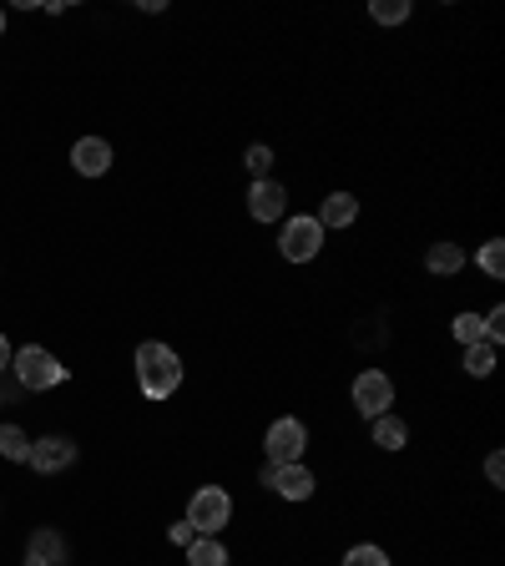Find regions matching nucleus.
<instances>
[{
    "label": "nucleus",
    "instance_id": "nucleus-1",
    "mask_svg": "<svg viewBox=\"0 0 505 566\" xmlns=\"http://www.w3.org/2000/svg\"><path fill=\"white\" fill-rule=\"evenodd\" d=\"M131 369H137V390H142L147 400H173L177 385H182V360H177V349L162 344V339L137 344Z\"/></svg>",
    "mask_w": 505,
    "mask_h": 566
},
{
    "label": "nucleus",
    "instance_id": "nucleus-2",
    "mask_svg": "<svg viewBox=\"0 0 505 566\" xmlns=\"http://www.w3.org/2000/svg\"><path fill=\"white\" fill-rule=\"evenodd\" d=\"M11 369H15V379H21V390H30V394L66 385V364H61L51 349H41V344L15 349V354H11Z\"/></svg>",
    "mask_w": 505,
    "mask_h": 566
},
{
    "label": "nucleus",
    "instance_id": "nucleus-3",
    "mask_svg": "<svg viewBox=\"0 0 505 566\" xmlns=\"http://www.w3.org/2000/svg\"><path fill=\"white\" fill-rule=\"evenodd\" d=\"M182 521H188L198 537H217L223 526H232V495H228V486H198Z\"/></svg>",
    "mask_w": 505,
    "mask_h": 566
},
{
    "label": "nucleus",
    "instance_id": "nucleus-4",
    "mask_svg": "<svg viewBox=\"0 0 505 566\" xmlns=\"http://www.w3.org/2000/svg\"><path fill=\"white\" fill-rule=\"evenodd\" d=\"M278 253L289 263H314L324 253V228H318L314 213H289L283 228H278Z\"/></svg>",
    "mask_w": 505,
    "mask_h": 566
},
{
    "label": "nucleus",
    "instance_id": "nucleus-5",
    "mask_svg": "<svg viewBox=\"0 0 505 566\" xmlns=\"http://www.w3.org/2000/svg\"><path fill=\"white\" fill-rule=\"evenodd\" d=\"M349 400H354V410H359L364 420H379V415L394 410V379L384 369H359L354 385H349Z\"/></svg>",
    "mask_w": 505,
    "mask_h": 566
},
{
    "label": "nucleus",
    "instance_id": "nucleus-6",
    "mask_svg": "<svg viewBox=\"0 0 505 566\" xmlns=\"http://www.w3.org/2000/svg\"><path fill=\"white\" fill-rule=\"evenodd\" d=\"M263 451H268V465H293L308 451V425L293 420V415H278L268 430H263Z\"/></svg>",
    "mask_w": 505,
    "mask_h": 566
},
{
    "label": "nucleus",
    "instance_id": "nucleus-7",
    "mask_svg": "<svg viewBox=\"0 0 505 566\" xmlns=\"http://www.w3.org/2000/svg\"><path fill=\"white\" fill-rule=\"evenodd\" d=\"M263 486L274 495H283V501H308V495L318 491V476L308 470L303 461H293V465H268L263 470Z\"/></svg>",
    "mask_w": 505,
    "mask_h": 566
},
{
    "label": "nucleus",
    "instance_id": "nucleus-8",
    "mask_svg": "<svg viewBox=\"0 0 505 566\" xmlns=\"http://www.w3.org/2000/svg\"><path fill=\"white\" fill-rule=\"evenodd\" d=\"M248 213H253V223H283L289 218V188H283L278 177L253 183V188H248Z\"/></svg>",
    "mask_w": 505,
    "mask_h": 566
},
{
    "label": "nucleus",
    "instance_id": "nucleus-9",
    "mask_svg": "<svg viewBox=\"0 0 505 566\" xmlns=\"http://www.w3.org/2000/svg\"><path fill=\"white\" fill-rule=\"evenodd\" d=\"M30 470L36 476H56V470H72L76 465V445L66 436H41V440H30Z\"/></svg>",
    "mask_w": 505,
    "mask_h": 566
},
{
    "label": "nucleus",
    "instance_id": "nucleus-10",
    "mask_svg": "<svg viewBox=\"0 0 505 566\" xmlns=\"http://www.w3.org/2000/svg\"><path fill=\"white\" fill-rule=\"evenodd\" d=\"M72 562V546L61 537L56 526H41V531H30L26 541V566H66Z\"/></svg>",
    "mask_w": 505,
    "mask_h": 566
},
{
    "label": "nucleus",
    "instance_id": "nucleus-11",
    "mask_svg": "<svg viewBox=\"0 0 505 566\" xmlns=\"http://www.w3.org/2000/svg\"><path fill=\"white\" fill-rule=\"evenodd\" d=\"M112 162H116V152H112V142H106V137H81V142L72 147V167L81 177L112 173Z\"/></svg>",
    "mask_w": 505,
    "mask_h": 566
},
{
    "label": "nucleus",
    "instance_id": "nucleus-12",
    "mask_svg": "<svg viewBox=\"0 0 505 566\" xmlns=\"http://www.w3.org/2000/svg\"><path fill=\"white\" fill-rule=\"evenodd\" d=\"M354 223H359V198H354V192H329V198H324V207H318V228L329 232V228H354Z\"/></svg>",
    "mask_w": 505,
    "mask_h": 566
},
{
    "label": "nucleus",
    "instance_id": "nucleus-13",
    "mask_svg": "<svg viewBox=\"0 0 505 566\" xmlns=\"http://www.w3.org/2000/svg\"><path fill=\"white\" fill-rule=\"evenodd\" d=\"M369 440H375L379 451H394V455H400L404 445H409V425H404L400 415L390 410V415H379V420H369Z\"/></svg>",
    "mask_w": 505,
    "mask_h": 566
},
{
    "label": "nucleus",
    "instance_id": "nucleus-14",
    "mask_svg": "<svg viewBox=\"0 0 505 566\" xmlns=\"http://www.w3.org/2000/svg\"><path fill=\"white\" fill-rule=\"evenodd\" d=\"M425 268H430L434 278H455L465 268V248L460 243H434L430 253H425Z\"/></svg>",
    "mask_w": 505,
    "mask_h": 566
},
{
    "label": "nucleus",
    "instance_id": "nucleus-15",
    "mask_svg": "<svg viewBox=\"0 0 505 566\" xmlns=\"http://www.w3.org/2000/svg\"><path fill=\"white\" fill-rule=\"evenodd\" d=\"M232 556H228V546L217 537H192V546H188V566H228Z\"/></svg>",
    "mask_w": 505,
    "mask_h": 566
},
{
    "label": "nucleus",
    "instance_id": "nucleus-16",
    "mask_svg": "<svg viewBox=\"0 0 505 566\" xmlns=\"http://www.w3.org/2000/svg\"><path fill=\"white\" fill-rule=\"evenodd\" d=\"M0 455L15 465H26L30 461V436L21 430V425H0Z\"/></svg>",
    "mask_w": 505,
    "mask_h": 566
},
{
    "label": "nucleus",
    "instance_id": "nucleus-17",
    "mask_svg": "<svg viewBox=\"0 0 505 566\" xmlns=\"http://www.w3.org/2000/svg\"><path fill=\"white\" fill-rule=\"evenodd\" d=\"M450 335H455V344H485V319H480V314H470V309H465V314H455V324H450Z\"/></svg>",
    "mask_w": 505,
    "mask_h": 566
},
{
    "label": "nucleus",
    "instance_id": "nucleus-18",
    "mask_svg": "<svg viewBox=\"0 0 505 566\" xmlns=\"http://www.w3.org/2000/svg\"><path fill=\"white\" fill-rule=\"evenodd\" d=\"M476 268H480L485 278H505V238H491V243H480Z\"/></svg>",
    "mask_w": 505,
    "mask_h": 566
},
{
    "label": "nucleus",
    "instance_id": "nucleus-19",
    "mask_svg": "<svg viewBox=\"0 0 505 566\" xmlns=\"http://www.w3.org/2000/svg\"><path fill=\"white\" fill-rule=\"evenodd\" d=\"M465 375H470V379H491L495 375V349L491 344H470V349H465Z\"/></svg>",
    "mask_w": 505,
    "mask_h": 566
},
{
    "label": "nucleus",
    "instance_id": "nucleus-20",
    "mask_svg": "<svg viewBox=\"0 0 505 566\" xmlns=\"http://www.w3.org/2000/svg\"><path fill=\"white\" fill-rule=\"evenodd\" d=\"M339 566H394V562H390V552H384V546H375V541H359V546H349Z\"/></svg>",
    "mask_w": 505,
    "mask_h": 566
},
{
    "label": "nucleus",
    "instance_id": "nucleus-21",
    "mask_svg": "<svg viewBox=\"0 0 505 566\" xmlns=\"http://www.w3.org/2000/svg\"><path fill=\"white\" fill-rule=\"evenodd\" d=\"M409 11H415L409 0H375V5H369V15H375L379 26H404V21H409Z\"/></svg>",
    "mask_w": 505,
    "mask_h": 566
},
{
    "label": "nucleus",
    "instance_id": "nucleus-22",
    "mask_svg": "<svg viewBox=\"0 0 505 566\" xmlns=\"http://www.w3.org/2000/svg\"><path fill=\"white\" fill-rule=\"evenodd\" d=\"M248 173H253V183H263V177H274V147H263V142H253L248 147Z\"/></svg>",
    "mask_w": 505,
    "mask_h": 566
},
{
    "label": "nucleus",
    "instance_id": "nucleus-23",
    "mask_svg": "<svg viewBox=\"0 0 505 566\" xmlns=\"http://www.w3.org/2000/svg\"><path fill=\"white\" fill-rule=\"evenodd\" d=\"M485 480H491V486H505V455L501 451H491V461H485Z\"/></svg>",
    "mask_w": 505,
    "mask_h": 566
},
{
    "label": "nucleus",
    "instance_id": "nucleus-24",
    "mask_svg": "<svg viewBox=\"0 0 505 566\" xmlns=\"http://www.w3.org/2000/svg\"><path fill=\"white\" fill-rule=\"evenodd\" d=\"M167 537H173V546H182V552H188V546H192V537H198V531H192L188 521H177L173 531H167Z\"/></svg>",
    "mask_w": 505,
    "mask_h": 566
},
{
    "label": "nucleus",
    "instance_id": "nucleus-25",
    "mask_svg": "<svg viewBox=\"0 0 505 566\" xmlns=\"http://www.w3.org/2000/svg\"><path fill=\"white\" fill-rule=\"evenodd\" d=\"M11 354H15V349H11V339L0 335V369H11Z\"/></svg>",
    "mask_w": 505,
    "mask_h": 566
},
{
    "label": "nucleus",
    "instance_id": "nucleus-26",
    "mask_svg": "<svg viewBox=\"0 0 505 566\" xmlns=\"http://www.w3.org/2000/svg\"><path fill=\"white\" fill-rule=\"evenodd\" d=\"M0 30H5V11H0Z\"/></svg>",
    "mask_w": 505,
    "mask_h": 566
},
{
    "label": "nucleus",
    "instance_id": "nucleus-27",
    "mask_svg": "<svg viewBox=\"0 0 505 566\" xmlns=\"http://www.w3.org/2000/svg\"><path fill=\"white\" fill-rule=\"evenodd\" d=\"M0 405H5V394H0Z\"/></svg>",
    "mask_w": 505,
    "mask_h": 566
},
{
    "label": "nucleus",
    "instance_id": "nucleus-28",
    "mask_svg": "<svg viewBox=\"0 0 505 566\" xmlns=\"http://www.w3.org/2000/svg\"><path fill=\"white\" fill-rule=\"evenodd\" d=\"M66 566H72V562H66Z\"/></svg>",
    "mask_w": 505,
    "mask_h": 566
}]
</instances>
